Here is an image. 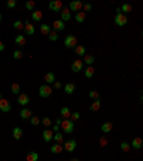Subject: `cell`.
Listing matches in <instances>:
<instances>
[{
	"instance_id": "6da1fadb",
	"label": "cell",
	"mask_w": 143,
	"mask_h": 161,
	"mask_svg": "<svg viewBox=\"0 0 143 161\" xmlns=\"http://www.w3.org/2000/svg\"><path fill=\"white\" fill-rule=\"evenodd\" d=\"M60 127H62V130H63L65 134H72L75 131V122L72 120H63Z\"/></svg>"
},
{
	"instance_id": "7a4b0ae2",
	"label": "cell",
	"mask_w": 143,
	"mask_h": 161,
	"mask_svg": "<svg viewBox=\"0 0 143 161\" xmlns=\"http://www.w3.org/2000/svg\"><path fill=\"white\" fill-rule=\"evenodd\" d=\"M65 46L67 49H75L76 46H77V38L75 36V35H67L65 38Z\"/></svg>"
},
{
	"instance_id": "3957f363",
	"label": "cell",
	"mask_w": 143,
	"mask_h": 161,
	"mask_svg": "<svg viewBox=\"0 0 143 161\" xmlns=\"http://www.w3.org/2000/svg\"><path fill=\"white\" fill-rule=\"evenodd\" d=\"M128 16L123 13H116V16H115V23H116L119 27H123L128 25Z\"/></svg>"
},
{
	"instance_id": "277c9868",
	"label": "cell",
	"mask_w": 143,
	"mask_h": 161,
	"mask_svg": "<svg viewBox=\"0 0 143 161\" xmlns=\"http://www.w3.org/2000/svg\"><path fill=\"white\" fill-rule=\"evenodd\" d=\"M52 92H53V89H52V86L50 85H42L39 88V95L42 96V98H49L50 95H52Z\"/></svg>"
},
{
	"instance_id": "5b68a950",
	"label": "cell",
	"mask_w": 143,
	"mask_h": 161,
	"mask_svg": "<svg viewBox=\"0 0 143 161\" xmlns=\"http://www.w3.org/2000/svg\"><path fill=\"white\" fill-rule=\"evenodd\" d=\"M49 9L50 10H53V12H62L63 10V3L60 1V0H53V1H50L49 3Z\"/></svg>"
},
{
	"instance_id": "8992f818",
	"label": "cell",
	"mask_w": 143,
	"mask_h": 161,
	"mask_svg": "<svg viewBox=\"0 0 143 161\" xmlns=\"http://www.w3.org/2000/svg\"><path fill=\"white\" fill-rule=\"evenodd\" d=\"M83 9V3L82 1H79V0H73V1H70V4H69V10L70 12H80Z\"/></svg>"
},
{
	"instance_id": "52a82bcc",
	"label": "cell",
	"mask_w": 143,
	"mask_h": 161,
	"mask_svg": "<svg viewBox=\"0 0 143 161\" xmlns=\"http://www.w3.org/2000/svg\"><path fill=\"white\" fill-rule=\"evenodd\" d=\"M76 147H77V142L75 140H67L65 142V145H63V148H65L66 151H69V152H73L76 150Z\"/></svg>"
},
{
	"instance_id": "ba28073f",
	"label": "cell",
	"mask_w": 143,
	"mask_h": 161,
	"mask_svg": "<svg viewBox=\"0 0 143 161\" xmlns=\"http://www.w3.org/2000/svg\"><path fill=\"white\" fill-rule=\"evenodd\" d=\"M30 102V98H29V95L26 94H20L17 96V104L19 105H22L23 108H26V105Z\"/></svg>"
},
{
	"instance_id": "9c48e42d",
	"label": "cell",
	"mask_w": 143,
	"mask_h": 161,
	"mask_svg": "<svg viewBox=\"0 0 143 161\" xmlns=\"http://www.w3.org/2000/svg\"><path fill=\"white\" fill-rule=\"evenodd\" d=\"M10 109H12V105H10V102H9L6 98L0 99V111H3V112H10Z\"/></svg>"
},
{
	"instance_id": "30bf717a",
	"label": "cell",
	"mask_w": 143,
	"mask_h": 161,
	"mask_svg": "<svg viewBox=\"0 0 143 161\" xmlns=\"http://www.w3.org/2000/svg\"><path fill=\"white\" fill-rule=\"evenodd\" d=\"M53 29L59 33V32H62V30H65V27H66V25H65V22L63 20H60V19H57V20H54L53 22Z\"/></svg>"
},
{
	"instance_id": "8fae6325",
	"label": "cell",
	"mask_w": 143,
	"mask_h": 161,
	"mask_svg": "<svg viewBox=\"0 0 143 161\" xmlns=\"http://www.w3.org/2000/svg\"><path fill=\"white\" fill-rule=\"evenodd\" d=\"M53 137H54V133L52 131V128H47V130L43 131V141L44 142H50L53 140Z\"/></svg>"
},
{
	"instance_id": "7c38bea8",
	"label": "cell",
	"mask_w": 143,
	"mask_h": 161,
	"mask_svg": "<svg viewBox=\"0 0 143 161\" xmlns=\"http://www.w3.org/2000/svg\"><path fill=\"white\" fill-rule=\"evenodd\" d=\"M83 69V61L82 59H76L73 63H72V71L75 72V73H77Z\"/></svg>"
},
{
	"instance_id": "4fadbf2b",
	"label": "cell",
	"mask_w": 143,
	"mask_h": 161,
	"mask_svg": "<svg viewBox=\"0 0 143 161\" xmlns=\"http://www.w3.org/2000/svg\"><path fill=\"white\" fill-rule=\"evenodd\" d=\"M33 117V112L29 109V108H23L22 111H20V118L23 121H26V120H30Z\"/></svg>"
},
{
	"instance_id": "5bb4252c",
	"label": "cell",
	"mask_w": 143,
	"mask_h": 161,
	"mask_svg": "<svg viewBox=\"0 0 143 161\" xmlns=\"http://www.w3.org/2000/svg\"><path fill=\"white\" fill-rule=\"evenodd\" d=\"M25 33H26V35H29V36L35 35V33H36V27H35V25H33V23H29V22H26V23H25Z\"/></svg>"
},
{
	"instance_id": "9a60e30c",
	"label": "cell",
	"mask_w": 143,
	"mask_h": 161,
	"mask_svg": "<svg viewBox=\"0 0 143 161\" xmlns=\"http://www.w3.org/2000/svg\"><path fill=\"white\" fill-rule=\"evenodd\" d=\"M12 135H13V138L16 141H19V140L23 137V130H22L20 127H14L13 131H12Z\"/></svg>"
},
{
	"instance_id": "2e32d148",
	"label": "cell",
	"mask_w": 143,
	"mask_h": 161,
	"mask_svg": "<svg viewBox=\"0 0 143 161\" xmlns=\"http://www.w3.org/2000/svg\"><path fill=\"white\" fill-rule=\"evenodd\" d=\"M60 117H62L63 120H70V117H72V111H70L67 107L60 108Z\"/></svg>"
},
{
	"instance_id": "e0dca14e",
	"label": "cell",
	"mask_w": 143,
	"mask_h": 161,
	"mask_svg": "<svg viewBox=\"0 0 143 161\" xmlns=\"http://www.w3.org/2000/svg\"><path fill=\"white\" fill-rule=\"evenodd\" d=\"M70 17H72V12H70L69 9H65V7H63V10L60 12V20L67 22V20H70Z\"/></svg>"
},
{
	"instance_id": "ac0fdd59",
	"label": "cell",
	"mask_w": 143,
	"mask_h": 161,
	"mask_svg": "<svg viewBox=\"0 0 143 161\" xmlns=\"http://www.w3.org/2000/svg\"><path fill=\"white\" fill-rule=\"evenodd\" d=\"M75 91H76V85H75L73 82H67V83L65 85V92L67 95L75 94Z\"/></svg>"
},
{
	"instance_id": "d6986e66",
	"label": "cell",
	"mask_w": 143,
	"mask_h": 161,
	"mask_svg": "<svg viewBox=\"0 0 143 161\" xmlns=\"http://www.w3.org/2000/svg\"><path fill=\"white\" fill-rule=\"evenodd\" d=\"M100 130H102V133H103V134H109V133L113 130V124H112V122H109V121H107V122H103V124H102V127H100Z\"/></svg>"
},
{
	"instance_id": "ffe728a7",
	"label": "cell",
	"mask_w": 143,
	"mask_h": 161,
	"mask_svg": "<svg viewBox=\"0 0 143 161\" xmlns=\"http://www.w3.org/2000/svg\"><path fill=\"white\" fill-rule=\"evenodd\" d=\"M133 148H136V150H140L143 147V140L140 137H136V138H133V141H132V144H130Z\"/></svg>"
},
{
	"instance_id": "44dd1931",
	"label": "cell",
	"mask_w": 143,
	"mask_h": 161,
	"mask_svg": "<svg viewBox=\"0 0 143 161\" xmlns=\"http://www.w3.org/2000/svg\"><path fill=\"white\" fill-rule=\"evenodd\" d=\"M44 82H46V85L54 83V82H56V76H54V73H53V72L46 73V75H44Z\"/></svg>"
},
{
	"instance_id": "7402d4cb",
	"label": "cell",
	"mask_w": 143,
	"mask_h": 161,
	"mask_svg": "<svg viewBox=\"0 0 143 161\" xmlns=\"http://www.w3.org/2000/svg\"><path fill=\"white\" fill-rule=\"evenodd\" d=\"M26 161H39V154L36 151H29L26 155Z\"/></svg>"
},
{
	"instance_id": "603a6c76",
	"label": "cell",
	"mask_w": 143,
	"mask_h": 161,
	"mask_svg": "<svg viewBox=\"0 0 143 161\" xmlns=\"http://www.w3.org/2000/svg\"><path fill=\"white\" fill-rule=\"evenodd\" d=\"M14 43H16L17 46H26V38H25L23 35H17V36L14 38Z\"/></svg>"
},
{
	"instance_id": "cb8c5ba5",
	"label": "cell",
	"mask_w": 143,
	"mask_h": 161,
	"mask_svg": "<svg viewBox=\"0 0 143 161\" xmlns=\"http://www.w3.org/2000/svg\"><path fill=\"white\" fill-rule=\"evenodd\" d=\"M63 150H65V148L62 147V144H53L52 147H50V152H52V154H60Z\"/></svg>"
},
{
	"instance_id": "d4e9b609",
	"label": "cell",
	"mask_w": 143,
	"mask_h": 161,
	"mask_svg": "<svg viewBox=\"0 0 143 161\" xmlns=\"http://www.w3.org/2000/svg\"><path fill=\"white\" fill-rule=\"evenodd\" d=\"M89 108H90V111H94V112H96V111H99V109L102 108V102H100V99H96V101H93Z\"/></svg>"
},
{
	"instance_id": "484cf974",
	"label": "cell",
	"mask_w": 143,
	"mask_h": 161,
	"mask_svg": "<svg viewBox=\"0 0 143 161\" xmlns=\"http://www.w3.org/2000/svg\"><path fill=\"white\" fill-rule=\"evenodd\" d=\"M32 19H33L35 22H42L43 13H42L40 10H35V12H32Z\"/></svg>"
},
{
	"instance_id": "4316f807",
	"label": "cell",
	"mask_w": 143,
	"mask_h": 161,
	"mask_svg": "<svg viewBox=\"0 0 143 161\" xmlns=\"http://www.w3.org/2000/svg\"><path fill=\"white\" fill-rule=\"evenodd\" d=\"M53 141H54V144H62V142L65 141V138H63V134H62V133H54Z\"/></svg>"
},
{
	"instance_id": "83f0119b",
	"label": "cell",
	"mask_w": 143,
	"mask_h": 161,
	"mask_svg": "<svg viewBox=\"0 0 143 161\" xmlns=\"http://www.w3.org/2000/svg\"><path fill=\"white\" fill-rule=\"evenodd\" d=\"M40 32H42L43 35H47V36H49V33L52 32V27L49 26L47 23H42V26H40Z\"/></svg>"
},
{
	"instance_id": "f1b7e54d",
	"label": "cell",
	"mask_w": 143,
	"mask_h": 161,
	"mask_svg": "<svg viewBox=\"0 0 143 161\" xmlns=\"http://www.w3.org/2000/svg\"><path fill=\"white\" fill-rule=\"evenodd\" d=\"M75 52H76L77 56L85 58V56H86V48H85V46H76V48H75Z\"/></svg>"
},
{
	"instance_id": "f546056e",
	"label": "cell",
	"mask_w": 143,
	"mask_h": 161,
	"mask_svg": "<svg viewBox=\"0 0 143 161\" xmlns=\"http://www.w3.org/2000/svg\"><path fill=\"white\" fill-rule=\"evenodd\" d=\"M83 62H85L87 66H92V65L94 63V56H93V55H86L85 59H83Z\"/></svg>"
},
{
	"instance_id": "4dcf8cb0",
	"label": "cell",
	"mask_w": 143,
	"mask_h": 161,
	"mask_svg": "<svg viewBox=\"0 0 143 161\" xmlns=\"http://www.w3.org/2000/svg\"><path fill=\"white\" fill-rule=\"evenodd\" d=\"M75 19H76V22H79V23H83L86 20V13L85 12H77L76 16H75Z\"/></svg>"
},
{
	"instance_id": "1f68e13d",
	"label": "cell",
	"mask_w": 143,
	"mask_h": 161,
	"mask_svg": "<svg viewBox=\"0 0 143 161\" xmlns=\"http://www.w3.org/2000/svg\"><path fill=\"white\" fill-rule=\"evenodd\" d=\"M94 75V68L93 66H87L86 69H85V76L89 79V78H92Z\"/></svg>"
},
{
	"instance_id": "d6a6232c",
	"label": "cell",
	"mask_w": 143,
	"mask_h": 161,
	"mask_svg": "<svg viewBox=\"0 0 143 161\" xmlns=\"http://www.w3.org/2000/svg\"><path fill=\"white\" fill-rule=\"evenodd\" d=\"M120 10H122V13L123 14H128L129 12H132V6H130L129 3H123L122 7H120Z\"/></svg>"
},
{
	"instance_id": "836d02e7",
	"label": "cell",
	"mask_w": 143,
	"mask_h": 161,
	"mask_svg": "<svg viewBox=\"0 0 143 161\" xmlns=\"http://www.w3.org/2000/svg\"><path fill=\"white\" fill-rule=\"evenodd\" d=\"M13 27L16 30H25V23H23L22 20H14Z\"/></svg>"
},
{
	"instance_id": "e575fe53",
	"label": "cell",
	"mask_w": 143,
	"mask_h": 161,
	"mask_svg": "<svg viewBox=\"0 0 143 161\" xmlns=\"http://www.w3.org/2000/svg\"><path fill=\"white\" fill-rule=\"evenodd\" d=\"M10 89H12V92H13L14 95H20L22 92H20V85L19 83H13L12 86H10Z\"/></svg>"
},
{
	"instance_id": "d590c367",
	"label": "cell",
	"mask_w": 143,
	"mask_h": 161,
	"mask_svg": "<svg viewBox=\"0 0 143 161\" xmlns=\"http://www.w3.org/2000/svg\"><path fill=\"white\" fill-rule=\"evenodd\" d=\"M13 58L16 61H20L22 58H23V52L20 51V49H14L13 51Z\"/></svg>"
},
{
	"instance_id": "8d00e7d4",
	"label": "cell",
	"mask_w": 143,
	"mask_h": 161,
	"mask_svg": "<svg viewBox=\"0 0 143 161\" xmlns=\"http://www.w3.org/2000/svg\"><path fill=\"white\" fill-rule=\"evenodd\" d=\"M130 147H132V145H130L129 142H126V141H123V142L120 144V150H122L123 152H129V151H130Z\"/></svg>"
},
{
	"instance_id": "74e56055",
	"label": "cell",
	"mask_w": 143,
	"mask_h": 161,
	"mask_svg": "<svg viewBox=\"0 0 143 161\" xmlns=\"http://www.w3.org/2000/svg\"><path fill=\"white\" fill-rule=\"evenodd\" d=\"M25 7H26L27 10H30V12H35V10H36V9H35V7H36V3H35V1H26Z\"/></svg>"
},
{
	"instance_id": "f35d334b",
	"label": "cell",
	"mask_w": 143,
	"mask_h": 161,
	"mask_svg": "<svg viewBox=\"0 0 143 161\" xmlns=\"http://www.w3.org/2000/svg\"><path fill=\"white\" fill-rule=\"evenodd\" d=\"M57 39H59V33H57L56 30H52V32L49 33V40H52V42H56Z\"/></svg>"
},
{
	"instance_id": "ab89813d",
	"label": "cell",
	"mask_w": 143,
	"mask_h": 161,
	"mask_svg": "<svg viewBox=\"0 0 143 161\" xmlns=\"http://www.w3.org/2000/svg\"><path fill=\"white\" fill-rule=\"evenodd\" d=\"M89 98H90V99H93V101L100 99V94H99L97 91H90V92H89Z\"/></svg>"
},
{
	"instance_id": "60d3db41",
	"label": "cell",
	"mask_w": 143,
	"mask_h": 161,
	"mask_svg": "<svg viewBox=\"0 0 143 161\" xmlns=\"http://www.w3.org/2000/svg\"><path fill=\"white\" fill-rule=\"evenodd\" d=\"M30 124H32V125H39V124H40V118L37 117V115H33V117L30 118Z\"/></svg>"
},
{
	"instance_id": "b9f144b4",
	"label": "cell",
	"mask_w": 143,
	"mask_h": 161,
	"mask_svg": "<svg viewBox=\"0 0 143 161\" xmlns=\"http://www.w3.org/2000/svg\"><path fill=\"white\" fill-rule=\"evenodd\" d=\"M42 124H43L44 127H52V120H50L49 117H44V118L42 120Z\"/></svg>"
},
{
	"instance_id": "7bdbcfd3",
	"label": "cell",
	"mask_w": 143,
	"mask_h": 161,
	"mask_svg": "<svg viewBox=\"0 0 143 161\" xmlns=\"http://www.w3.org/2000/svg\"><path fill=\"white\" fill-rule=\"evenodd\" d=\"M79 118H80V112H77V111H75V112H72V117H70V120L73 121H77Z\"/></svg>"
},
{
	"instance_id": "ee69618b",
	"label": "cell",
	"mask_w": 143,
	"mask_h": 161,
	"mask_svg": "<svg viewBox=\"0 0 143 161\" xmlns=\"http://www.w3.org/2000/svg\"><path fill=\"white\" fill-rule=\"evenodd\" d=\"M92 7H93L92 3H85V4H83V12H90Z\"/></svg>"
},
{
	"instance_id": "f6af8a7d",
	"label": "cell",
	"mask_w": 143,
	"mask_h": 161,
	"mask_svg": "<svg viewBox=\"0 0 143 161\" xmlns=\"http://www.w3.org/2000/svg\"><path fill=\"white\" fill-rule=\"evenodd\" d=\"M16 4H17L16 0H9V1H7V7H9V9H14Z\"/></svg>"
},
{
	"instance_id": "bcb514c9",
	"label": "cell",
	"mask_w": 143,
	"mask_h": 161,
	"mask_svg": "<svg viewBox=\"0 0 143 161\" xmlns=\"http://www.w3.org/2000/svg\"><path fill=\"white\" fill-rule=\"evenodd\" d=\"M107 144H109V140H107L106 137H102V138H100V145L104 147V145H107Z\"/></svg>"
},
{
	"instance_id": "7dc6e473",
	"label": "cell",
	"mask_w": 143,
	"mask_h": 161,
	"mask_svg": "<svg viewBox=\"0 0 143 161\" xmlns=\"http://www.w3.org/2000/svg\"><path fill=\"white\" fill-rule=\"evenodd\" d=\"M53 85H54V89H60V88H62V82H60V80H56Z\"/></svg>"
},
{
	"instance_id": "c3c4849f",
	"label": "cell",
	"mask_w": 143,
	"mask_h": 161,
	"mask_svg": "<svg viewBox=\"0 0 143 161\" xmlns=\"http://www.w3.org/2000/svg\"><path fill=\"white\" fill-rule=\"evenodd\" d=\"M59 130H60V127H59L57 124H54V125L52 127V131H53V133H59Z\"/></svg>"
},
{
	"instance_id": "681fc988",
	"label": "cell",
	"mask_w": 143,
	"mask_h": 161,
	"mask_svg": "<svg viewBox=\"0 0 143 161\" xmlns=\"http://www.w3.org/2000/svg\"><path fill=\"white\" fill-rule=\"evenodd\" d=\"M62 122H63V120H62V118H57V120H56V124H57L59 127L62 125Z\"/></svg>"
},
{
	"instance_id": "f907efd6",
	"label": "cell",
	"mask_w": 143,
	"mask_h": 161,
	"mask_svg": "<svg viewBox=\"0 0 143 161\" xmlns=\"http://www.w3.org/2000/svg\"><path fill=\"white\" fill-rule=\"evenodd\" d=\"M4 48H6V46H4V43H3V42H0V52H3V51H4Z\"/></svg>"
},
{
	"instance_id": "816d5d0a",
	"label": "cell",
	"mask_w": 143,
	"mask_h": 161,
	"mask_svg": "<svg viewBox=\"0 0 143 161\" xmlns=\"http://www.w3.org/2000/svg\"><path fill=\"white\" fill-rule=\"evenodd\" d=\"M1 20H3V16H1V13H0V23H1Z\"/></svg>"
},
{
	"instance_id": "f5cc1de1",
	"label": "cell",
	"mask_w": 143,
	"mask_h": 161,
	"mask_svg": "<svg viewBox=\"0 0 143 161\" xmlns=\"http://www.w3.org/2000/svg\"><path fill=\"white\" fill-rule=\"evenodd\" d=\"M70 161H79V160H77V158H72Z\"/></svg>"
},
{
	"instance_id": "db71d44e",
	"label": "cell",
	"mask_w": 143,
	"mask_h": 161,
	"mask_svg": "<svg viewBox=\"0 0 143 161\" xmlns=\"http://www.w3.org/2000/svg\"><path fill=\"white\" fill-rule=\"evenodd\" d=\"M0 99H3V95H1V92H0Z\"/></svg>"
},
{
	"instance_id": "11a10c76",
	"label": "cell",
	"mask_w": 143,
	"mask_h": 161,
	"mask_svg": "<svg viewBox=\"0 0 143 161\" xmlns=\"http://www.w3.org/2000/svg\"><path fill=\"white\" fill-rule=\"evenodd\" d=\"M140 101H142V102H143V95H142V96H140Z\"/></svg>"
},
{
	"instance_id": "9f6ffc18",
	"label": "cell",
	"mask_w": 143,
	"mask_h": 161,
	"mask_svg": "<svg viewBox=\"0 0 143 161\" xmlns=\"http://www.w3.org/2000/svg\"><path fill=\"white\" fill-rule=\"evenodd\" d=\"M142 38H143V32H142Z\"/></svg>"
}]
</instances>
